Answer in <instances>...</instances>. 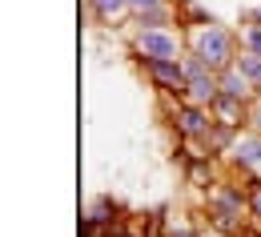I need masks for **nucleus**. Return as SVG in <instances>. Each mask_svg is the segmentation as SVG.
<instances>
[{
    "label": "nucleus",
    "mask_w": 261,
    "mask_h": 237,
    "mask_svg": "<svg viewBox=\"0 0 261 237\" xmlns=\"http://www.w3.org/2000/svg\"><path fill=\"white\" fill-rule=\"evenodd\" d=\"M169 121H173V129H177L181 141H205L217 117H213V109H209V104L173 97V104H169Z\"/></svg>",
    "instance_id": "7ed1b4c3"
},
{
    "label": "nucleus",
    "mask_w": 261,
    "mask_h": 237,
    "mask_svg": "<svg viewBox=\"0 0 261 237\" xmlns=\"http://www.w3.org/2000/svg\"><path fill=\"white\" fill-rule=\"evenodd\" d=\"M229 165L237 173H257L261 169V133H253V129L237 133V141L229 145Z\"/></svg>",
    "instance_id": "423d86ee"
},
{
    "label": "nucleus",
    "mask_w": 261,
    "mask_h": 237,
    "mask_svg": "<svg viewBox=\"0 0 261 237\" xmlns=\"http://www.w3.org/2000/svg\"><path fill=\"white\" fill-rule=\"evenodd\" d=\"M209 109H213V117H217L221 125H229V129H249V101H237V97H225V93H221Z\"/></svg>",
    "instance_id": "0eeeda50"
},
{
    "label": "nucleus",
    "mask_w": 261,
    "mask_h": 237,
    "mask_svg": "<svg viewBox=\"0 0 261 237\" xmlns=\"http://www.w3.org/2000/svg\"><path fill=\"white\" fill-rule=\"evenodd\" d=\"M221 93H225V97H237V101H253V97H257V85L237 65H229V68H221Z\"/></svg>",
    "instance_id": "6e6552de"
},
{
    "label": "nucleus",
    "mask_w": 261,
    "mask_h": 237,
    "mask_svg": "<svg viewBox=\"0 0 261 237\" xmlns=\"http://www.w3.org/2000/svg\"><path fill=\"white\" fill-rule=\"evenodd\" d=\"M249 20H257V24H261V8H253V16H249Z\"/></svg>",
    "instance_id": "4be33fe9"
},
{
    "label": "nucleus",
    "mask_w": 261,
    "mask_h": 237,
    "mask_svg": "<svg viewBox=\"0 0 261 237\" xmlns=\"http://www.w3.org/2000/svg\"><path fill=\"white\" fill-rule=\"evenodd\" d=\"M249 129H253V133H261V101H257V97L249 101Z\"/></svg>",
    "instance_id": "dca6fc26"
},
{
    "label": "nucleus",
    "mask_w": 261,
    "mask_h": 237,
    "mask_svg": "<svg viewBox=\"0 0 261 237\" xmlns=\"http://www.w3.org/2000/svg\"><path fill=\"white\" fill-rule=\"evenodd\" d=\"M185 177H189V185H197V189L217 185V173H213V153H205V157L189 161V165H185Z\"/></svg>",
    "instance_id": "9d476101"
},
{
    "label": "nucleus",
    "mask_w": 261,
    "mask_h": 237,
    "mask_svg": "<svg viewBox=\"0 0 261 237\" xmlns=\"http://www.w3.org/2000/svg\"><path fill=\"white\" fill-rule=\"evenodd\" d=\"M169 237H201V229H193V225H177V229H169Z\"/></svg>",
    "instance_id": "f3484780"
},
{
    "label": "nucleus",
    "mask_w": 261,
    "mask_h": 237,
    "mask_svg": "<svg viewBox=\"0 0 261 237\" xmlns=\"http://www.w3.org/2000/svg\"><path fill=\"white\" fill-rule=\"evenodd\" d=\"M257 101H261V89H257Z\"/></svg>",
    "instance_id": "5701e85b"
},
{
    "label": "nucleus",
    "mask_w": 261,
    "mask_h": 237,
    "mask_svg": "<svg viewBox=\"0 0 261 237\" xmlns=\"http://www.w3.org/2000/svg\"><path fill=\"white\" fill-rule=\"evenodd\" d=\"M117 213H121V205L113 201L109 193L93 197V201H89V209H85V217H89V221H97L100 229H113V225H117Z\"/></svg>",
    "instance_id": "1a4fd4ad"
},
{
    "label": "nucleus",
    "mask_w": 261,
    "mask_h": 237,
    "mask_svg": "<svg viewBox=\"0 0 261 237\" xmlns=\"http://www.w3.org/2000/svg\"><path fill=\"white\" fill-rule=\"evenodd\" d=\"M237 44H241V52H261V24H257V20L241 24V33H237Z\"/></svg>",
    "instance_id": "4468645a"
},
{
    "label": "nucleus",
    "mask_w": 261,
    "mask_h": 237,
    "mask_svg": "<svg viewBox=\"0 0 261 237\" xmlns=\"http://www.w3.org/2000/svg\"><path fill=\"white\" fill-rule=\"evenodd\" d=\"M145 76L157 85L165 97H185L189 76H185V61H145Z\"/></svg>",
    "instance_id": "39448f33"
},
{
    "label": "nucleus",
    "mask_w": 261,
    "mask_h": 237,
    "mask_svg": "<svg viewBox=\"0 0 261 237\" xmlns=\"http://www.w3.org/2000/svg\"><path fill=\"white\" fill-rule=\"evenodd\" d=\"M237 237H261V229H253V233H249V229H245V233H237Z\"/></svg>",
    "instance_id": "412c9836"
},
{
    "label": "nucleus",
    "mask_w": 261,
    "mask_h": 237,
    "mask_svg": "<svg viewBox=\"0 0 261 237\" xmlns=\"http://www.w3.org/2000/svg\"><path fill=\"white\" fill-rule=\"evenodd\" d=\"M133 20H137V29H169V24H177V16H173L169 0H161L157 8H145V12H137Z\"/></svg>",
    "instance_id": "9b49d317"
},
{
    "label": "nucleus",
    "mask_w": 261,
    "mask_h": 237,
    "mask_svg": "<svg viewBox=\"0 0 261 237\" xmlns=\"http://www.w3.org/2000/svg\"><path fill=\"white\" fill-rule=\"evenodd\" d=\"M245 197H249V217H253V225L261 229V177H257V173H249V181H245Z\"/></svg>",
    "instance_id": "ddd939ff"
},
{
    "label": "nucleus",
    "mask_w": 261,
    "mask_h": 237,
    "mask_svg": "<svg viewBox=\"0 0 261 237\" xmlns=\"http://www.w3.org/2000/svg\"><path fill=\"white\" fill-rule=\"evenodd\" d=\"M189 52H197L205 65H213L221 72L237 61L241 44H237V33L221 29L217 20H201V24H189Z\"/></svg>",
    "instance_id": "f257e3e1"
},
{
    "label": "nucleus",
    "mask_w": 261,
    "mask_h": 237,
    "mask_svg": "<svg viewBox=\"0 0 261 237\" xmlns=\"http://www.w3.org/2000/svg\"><path fill=\"white\" fill-rule=\"evenodd\" d=\"M201 237H233V233H225V229H217V225H209V229H201Z\"/></svg>",
    "instance_id": "aec40b11"
},
{
    "label": "nucleus",
    "mask_w": 261,
    "mask_h": 237,
    "mask_svg": "<svg viewBox=\"0 0 261 237\" xmlns=\"http://www.w3.org/2000/svg\"><path fill=\"white\" fill-rule=\"evenodd\" d=\"M209 225L225 229V233H245V217H249V197H245V185H233V181H217L209 189Z\"/></svg>",
    "instance_id": "f03ea898"
},
{
    "label": "nucleus",
    "mask_w": 261,
    "mask_h": 237,
    "mask_svg": "<svg viewBox=\"0 0 261 237\" xmlns=\"http://www.w3.org/2000/svg\"><path fill=\"white\" fill-rule=\"evenodd\" d=\"M109 237H149V233H141V229H129V225H117Z\"/></svg>",
    "instance_id": "6ab92c4d"
},
{
    "label": "nucleus",
    "mask_w": 261,
    "mask_h": 237,
    "mask_svg": "<svg viewBox=\"0 0 261 237\" xmlns=\"http://www.w3.org/2000/svg\"><path fill=\"white\" fill-rule=\"evenodd\" d=\"M233 65H237V68H241V72H245V76H249V81L261 89V52H237V61H233Z\"/></svg>",
    "instance_id": "2eb2a0df"
},
{
    "label": "nucleus",
    "mask_w": 261,
    "mask_h": 237,
    "mask_svg": "<svg viewBox=\"0 0 261 237\" xmlns=\"http://www.w3.org/2000/svg\"><path fill=\"white\" fill-rule=\"evenodd\" d=\"M133 52L137 61H181V36L173 29H137V40H133Z\"/></svg>",
    "instance_id": "20e7f679"
},
{
    "label": "nucleus",
    "mask_w": 261,
    "mask_h": 237,
    "mask_svg": "<svg viewBox=\"0 0 261 237\" xmlns=\"http://www.w3.org/2000/svg\"><path fill=\"white\" fill-rule=\"evenodd\" d=\"M89 12L97 16L100 24H117L125 12H133L129 0H89Z\"/></svg>",
    "instance_id": "f8f14e48"
},
{
    "label": "nucleus",
    "mask_w": 261,
    "mask_h": 237,
    "mask_svg": "<svg viewBox=\"0 0 261 237\" xmlns=\"http://www.w3.org/2000/svg\"><path fill=\"white\" fill-rule=\"evenodd\" d=\"M157 4H161V0H129L133 16H137V12H145V8H157Z\"/></svg>",
    "instance_id": "a211bd4d"
}]
</instances>
